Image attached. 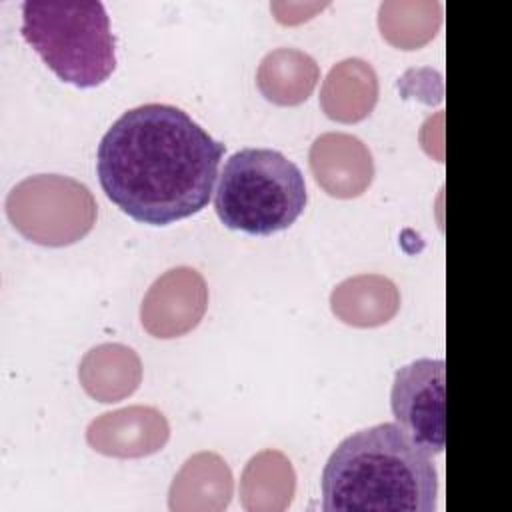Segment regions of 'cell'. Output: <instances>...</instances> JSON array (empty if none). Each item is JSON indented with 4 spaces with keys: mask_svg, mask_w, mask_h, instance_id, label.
Returning a JSON list of instances; mask_svg holds the SVG:
<instances>
[{
    "mask_svg": "<svg viewBox=\"0 0 512 512\" xmlns=\"http://www.w3.org/2000/svg\"><path fill=\"white\" fill-rule=\"evenodd\" d=\"M78 378L88 396L110 404L130 396L140 386L142 362L130 346L106 342L84 354Z\"/></svg>",
    "mask_w": 512,
    "mask_h": 512,
    "instance_id": "4fadbf2b",
    "label": "cell"
},
{
    "mask_svg": "<svg viewBox=\"0 0 512 512\" xmlns=\"http://www.w3.org/2000/svg\"><path fill=\"white\" fill-rule=\"evenodd\" d=\"M444 384L446 364L442 358H418L394 374L392 414L398 426L428 454H440L446 442Z\"/></svg>",
    "mask_w": 512,
    "mask_h": 512,
    "instance_id": "8992f818",
    "label": "cell"
},
{
    "mask_svg": "<svg viewBox=\"0 0 512 512\" xmlns=\"http://www.w3.org/2000/svg\"><path fill=\"white\" fill-rule=\"evenodd\" d=\"M308 202L300 168L272 148L234 152L220 174L214 210L232 230L268 236L286 230Z\"/></svg>",
    "mask_w": 512,
    "mask_h": 512,
    "instance_id": "277c9868",
    "label": "cell"
},
{
    "mask_svg": "<svg viewBox=\"0 0 512 512\" xmlns=\"http://www.w3.org/2000/svg\"><path fill=\"white\" fill-rule=\"evenodd\" d=\"M308 160L316 184L334 198H356L374 178L370 148L348 132L320 134L310 146Z\"/></svg>",
    "mask_w": 512,
    "mask_h": 512,
    "instance_id": "9c48e42d",
    "label": "cell"
},
{
    "mask_svg": "<svg viewBox=\"0 0 512 512\" xmlns=\"http://www.w3.org/2000/svg\"><path fill=\"white\" fill-rule=\"evenodd\" d=\"M224 144L172 104L126 110L98 144L104 194L138 222L164 226L200 212L218 176Z\"/></svg>",
    "mask_w": 512,
    "mask_h": 512,
    "instance_id": "6da1fadb",
    "label": "cell"
},
{
    "mask_svg": "<svg viewBox=\"0 0 512 512\" xmlns=\"http://www.w3.org/2000/svg\"><path fill=\"white\" fill-rule=\"evenodd\" d=\"M6 214L26 240L68 246L92 230L98 206L86 184L62 174H34L8 192Z\"/></svg>",
    "mask_w": 512,
    "mask_h": 512,
    "instance_id": "5b68a950",
    "label": "cell"
},
{
    "mask_svg": "<svg viewBox=\"0 0 512 512\" xmlns=\"http://www.w3.org/2000/svg\"><path fill=\"white\" fill-rule=\"evenodd\" d=\"M232 472L216 452L190 456L174 476L168 492L172 512H220L232 500Z\"/></svg>",
    "mask_w": 512,
    "mask_h": 512,
    "instance_id": "30bf717a",
    "label": "cell"
},
{
    "mask_svg": "<svg viewBox=\"0 0 512 512\" xmlns=\"http://www.w3.org/2000/svg\"><path fill=\"white\" fill-rule=\"evenodd\" d=\"M22 36L74 86H98L116 68V38L100 0H26Z\"/></svg>",
    "mask_w": 512,
    "mask_h": 512,
    "instance_id": "3957f363",
    "label": "cell"
},
{
    "mask_svg": "<svg viewBox=\"0 0 512 512\" xmlns=\"http://www.w3.org/2000/svg\"><path fill=\"white\" fill-rule=\"evenodd\" d=\"M296 472L280 450H262L240 476V504L248 512H282L292 504Z\"/></svg>",
    "mask_w": 512,
    "mask_h": 512,
    "instance_id": "9a60e30c",
    "label": "cell"
},
{
    "mask_svg": "<svg viewBox=\"0 0 512 512\" xmlns=\"http://www.w3.org/2000/svg\"><path fill=\"white\" fill-rule=\"evenodd\" d=\"M378 102V76L370 62L346 58L330 68L320 90V106L330 120H364Z\"/></svg>",
    "mask_w": 512,
    "mask_h": 512,
    "instance_id": "8fae6325",
    "label": "cell"
},
{
    "mask_svg": "<svg viewBox=\"0 0 512 512\" xmlns=\"http://www.w3.org/2000/svg\"><path fill=\"white\" fill-rule=\"evenodd\" d=\"M208 308V286L190 266H176L158 276L140 304V322L156 338H178L194 330Z\"/></svg>",
    "mask_w": 512,
    "mask_h": 512,
    "instance_id": "52a82bcc",
    "label": "cell"
},
{
    "mask_svg": "<svg viewBox=\"0 0 512 512\" xmlns=\"http://www.w3.org/2000/svg\"><path fill=\"white\" fill-rule=\"evenodd\" d=\"M170 438L166 416L152 406H126L104 412L86 428L88 444L114 458H142L164 448Z\"/></svg>",
    "mask_w": 512,
    "mask_h": 512,
    "instance_id": "ba28073f",
    "label": "cell"
},
{
    "mask_svg": "<svg viewBox=\"0 0 512 512\" xmlns=\"http://www.w3.org/2000/svg\"><path fill=\"white\" fill-rule=\"evenodd\" d=\"M320 78L316 60L298 48H274L256 70L260 94L278 106H296L308 100Z\"/></svg>",
    "mask_w": 512,
    "mask_h": 512,
    "instance_id": "5bb4252c",
    "label": "cell"
},
{
    "mask_svg": "<svg viewBox=\"0 0 512 512\" xmlns=\"http://www.w3.org/2000/svg\"><path fill=\"white\" fill-rule=\"evenodd\" d=\"M330 308L338 320L358 328H372L392 320L400 308L396 284L382 274H356L342 280L330 294Z\"/></svg>",
    "mask_w": 512,
    "mask_h": 512,
    "instance_id": "7c38bea8",
    "label": "cell"
},
{
    "mask_svg": "<svg viewBox=\"0 0 512 512\" xmlns=\"http://www.w3.org/2000/svg\"><path fill=\"white\" fill-rule=\"evenodd\" d=\"M436 496L430 454L392 422L344 438L322 472L324 512H434Z\"/></svg>",
    "mask_w": 512,
    "mask_h": 512,
    "instance_id": "7a4b0ae2",
    "label": "cell"
},
{
    "mask_svg": "<svg viewBox=\"0 0 512 512\" xmlns=\"http://www.w3.org/2000/svg\"><path fill=\"white\" fill-rule=\"evenodd\" d=\"M442 22V6L438 2H382L378 26L382 36L404 50L426 44Z\"/></svg>",
    "mask_w": 512,
    "mask_h": 512,
    "instance_id": "2e32d148",
    "label": "cell"
}]
</instances>
